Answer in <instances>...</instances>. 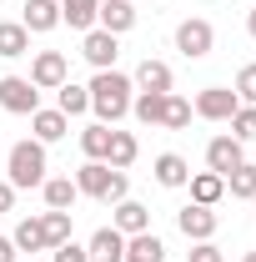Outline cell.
Returning a JSON list of instances; mask_svg holds the SVG:
<instances>
[{
	"label": "cell",
	"mask_w": 256,
	"mask_h": 262,
	"mask_svg": "<svg viewBox=\"0 0 256 262\" xmlns=\"http://www.w3.org/2000/svg\"><path fill=\"white\" fill-rule=\"evenodd\" d=\"M246 31H251V35H256V10H251V15H246Z\"/></svg>",
	"instance_id": "8d00e7d4"
},
{
	"label": "cell",
	"mask_w": 256,
	"mask_h": 262,
	"mask_svg": "<svg viewBox=\"0 0 256 262\" xmlns=\"http://www.w3.org/2000/svg\"><path fill=\"white\" fill-rule=\"evenodd\" d=\"M86 91H91V111H96L100 126H116L121 116H131V76H121V71H96V81Z\"/></svg>",
	"instance_id": "6da1fadb"
},
{
	"label": "cell",
	"mask_w": 256,
	"mask_h": 262,
	"mask_svg": "<svg viewBox=\"0 0 256 262\" xmlns=\"http://www.w3.org/2000/svg\"><path fill=\"white\" fill-rule=\"evenodd\" d=\"M176 227L186 232L191 242H211V237H216V212H211V207H196V202H186V207L176 212Z\"/></svg>",
	"instance_id": "9c48e42d"
},
{
	"label": "cell",
	"mask_w": 256,
	"mask_h": 262,
	"mask_svg": "<svg viewBox=\"0 0 256 262\" xmlns=\"http://www.w3.org/2000/svg\"><path fill=\"white\" fill-rule=\"evenodd\" d=\"M156 182H161V187H186V182H191V166H186V157H176V151H161V157H156Z\"/></svg>",
	"instance_id": "44dd1931"
},
{
	"label": "cell",
	"mask_w": 256,
	"mask_h": 262,
	"mask_svg": "<svg viewBox=\"0 0 256 262\" xmlns=\"http://www.w3.org/2000/svg\"><path fill=\"white\" fill-rule=\"evenodd\" d=\"M126 262H166V242L156 232H136L126 237Z\"/></svg>",
	"instance_id": "ac0fdd59"
},
{
	"label": "cell",
	"mask_w": 256,
	"mask_h": 262,
	"mask_svg": "<svg viewBox=\"0 0 256 262\" xmlns=\"http://www.w3.org/2000/svg\"><path fill=\"white\" fill-rule=\"evenodd\" d=\"M81 56H86V61L96 66V71H116V56H121V51H116V35L111 31H86V40H81Z\"/></svg>",
	"instance_id": "30bf717a"
},
{
	"label": "cell",
	"mask_w": 256,
	"mask_h": 262,
	"mask_svg": "<svg viewBox=\"0 0 256 262\" xmlns=\"http://www.w3.org/2000/svg\"><path fill=\"white\" fill-rule=\"evenodd\" d=\"M141 157V146H136V136L131 131H111V146H106V166H116V171H126L131 162Z\"/></svg>",
	"instance_id": "7402d4cb"
},
{
	"label": "cell",
	"mask_w": 256,
	"mask_h": 262,
	"mask_svg": "<svg viewBox=\"0 0 256 262\" xmlns=\"http://www.w3.org/2000/svg\"><path fill=\"white\" fill-rule=\"evenodd\" d=\"M40 227H45L50 247H61V242H70V212H40Z\"/></svg>",
	"instance_id": "f546056e"
},
{
	"label": "cell",
	"mask_w": 256,
	"mask_h": 262,
	"mask_svg": "<svg viewBox=\"0 0 256 262\" xmlns=\"http://www.w3.org/2000/svg\"><path fill=\"white\" fill-rule=\"evenodd\" d=\"M211 46H216V31H211V20L191 15V20H181V26H176V51H181L186 61H201V56H211Z\"/></svg>",
	"instance_id": "277c9868"
},
{
	"label": "cell",
	"mask_w": 256,
	"mask_h": 262,
	"mask_svg": "<svg viewBox=\"0 0 256 262\" xmlns=\"http://www.w3.org/2000/svg\"><path fill=\"white\" fill-rule=\"evenodd\" d=\"M10 242H15V252H50V242H45V227H40V217H25V222H15Z\"/></svg>",
	"instance_id": "d6986e66"
},
{
	"label": "cell",
	"mask_w": 256,
	"mask_h": 262,
	"mask_svg": "<svg viewBox=\"0 0 256 262\" xmlns=\"http://www.w3.org/2000/svg\"><path fill=\"white\" fill-rule=\"evenodd\" d=\"M0 106L10 116H31L40 111V91L31 86V76H0Z\"/></svg>",
	"instance_id": "5b68a950"
},
{
	"label": "cell",
	"mask_w": 256,
	"mask_h": 262,
	"mask_svg": "<svg viewBox=\"0 0 256 262\" xmlns=\"http://www.w3.org/2000/svg\"><path fill=\"white\" fill-rule=\"evenodd\" d=\"M166 96H171V91H141V96H131V116H136L141 126H161Z\"/></svg>",
	"instance_id": "ffe728a7"
},
{
	"label": "cell",
	"mask_w": 256,
	"mask_h": 262,
	"mask_svg": "<svg viewBox=\"0 0 256 262\" xmlns=\"http://www.w3.org/2000/svg\"><path fill=\"white\" fill-rule=\"evenodd\" d=\"M186 262H226V252L216 247V242H196L191 252H186Z\"/></svg>",
	"instance_id": "836d02e7"
},
{
	"label": "cell",
	"mask_w": 256,
	"mask_h": 262,
	"mask_svg": "<svg viewBox=\"0 0 256 262\" xmlns=\"http://www.w3.org/2000/svg\"><path fill=\"white\" fill-rule=\"evenodd\" d=\"M5 171H10L5 182H10L15 192H20V187H40V182H45V146H40L35 136L31 141H15L10 157H5Z\"/></svg>",
	"instance_id": "3957f363"
},
{
	"label": "cell",
	"mask_w": 256,
	"mask_h": 262,
	"mask_svg": "<svg viewBox=\"0 0 256 262\" xmlns=\"http://www.w3.org/2000/svg\"><path fill=\"white\" fill-rule=\"evenodd\" d=\"M241 162H246V141H236L231 131H226V136H211V141H206V171L226 177V171H236Z\"/></svg>",
	"instance_id": "8992f818"
},
{
	"label": "cell",
	"mask_w": 256,
	"mask_h": 262,
	"mask_svg": "<svg viewBox=\"0 0 256 262\" xmlns=\"http://www.w3.org/2000/svg\"><path fill=\"white\" fill-rule=\"evenodd\" d=\"M236 106H241V101H236V91H226V86H206V91H201V96H196V116H206V121H231V116H236Z\"/></svg>",
	"instance_id": "52a82bcc"
},
{
	"label": "cell",
	"mask_w": 256,
	"mask_h": 262,
	"mask_svg": "<svg viewBox=\"0 0 256 262\" xmlns=\"http://www.w3.org/2000/svg\"><path fill=\"white\" fill-rule=\"evenodd\" d=\"M20 257V252H15V242H10V237H0V262H15Z\"/></svg>",
	"instance_id": "d590c367"
},
{
	"label": "cell",
	"mask_w": 256,
	"mask_h": 262,
	"mask_svg": "<svg viewBox=\"0 0 256 262\" xmlns=\"http://www.w3.org/2000/svg\"><path fill=\"white\" fill-rule=\"evenodd\" d=\"M161 126H166V131H181V126H191V101L171 91V96H166V111H161Z\"/></svg>",
	"instance_id": "f1b7e54d"
},
{
	"label": "cell",
	"mask_w": 256,
	"mask_h": 262,
	"mask_svg": "<svg viewBox=\"0 0 256 262\" xmlns=\"http://www.w3.org/2000/svg\"><path fill=\"white\" fill-rule=\"evenodd\" d=\"M236 101L241 106H256V61L236 71Z\"/></svg>",
	"instance_id": "1f68e13d"
},
{
	"label": "cell",
	"mask_w": 256,
	"mask_h": 262,
	"mask_svg": "<svg viewBox=\"0 0 256 262\" xmlns=\"http://www.w3.org/2000/svg\"><path fill=\"white\" fill-rule=\"evenodd\" d=\"M136 86H141V91H171V66L146 56V61L136 66Z\"/></svg>",
	"instance_id": "d4e9b609"
},
{
	"label": "cell",
	"mask_w": 256,
	"mask_h": 262,
	"mask_svg": "<svg viewBox=\"0 0 256 262\" xmlns=\"http://www.w3.org/2000/svg\"><path fill=\"white\" fill-rule=\"evenodd\" d=\"M226 192L236 196V202H256V166L241 162L236 171H226Z\"/></svg>",
	"instance_id": "4316f807"
},
{
	"label": "cell",
	"mask_w": 256,
	"mask_h": 262,
	"mask_svg": "<svg viewBox=\"0 0 256 262\" xmlns=\"http://www.w3.org/2000/svg\"><path fill=\"white\" fill-rule=\"evenodd\" d=\"M86 257L91 262H126V237L116 227H100L91 242H86Z\"/></svg>",
	"instance_id": "7c38bea8"
},
{
	"label": "cell",
	"mask_w": 256,
	"mask_h": 262,
	"mask_svg": "<svg viewBox=\"0 0 256 262\" xmlns=\"http://www.w3.org/2000/svg\"><path fill=\"white\" fill-rule=\"evenodd\" d=\"M111 227L121 232V237H136V232H151V207H141V202H116V222Z\"/></svg>",
	"instance_id": "5bb4252c"
},
{
	"label": "cell",
	"mask_w": 256,
	"mask_h": 262,
	"mask_svg": "<svg viewBox=\"0 0 256 262\" xmlns=\"http://www.w3.org/2000/svg\"><path fill=\"white\" fill-rule=\"evenodd\" d=\"M50 262H91V257L81 242H61V247H50Z\"/></svg>",
	"instance_id": "d6a6232c"
},
{
	"label": "cell",
	"mask_w": 256,
	"mask_h": 262,
	"mask_svg": "<svg viewBox=\"0 0 256 262\" xmlns=\"http://www.w3.org/2000/svg\"><path fill=\"white\" fill-rule=\"evenodd\" d=\"M186 187H191V202H196V207H216V202L226 196V177H216V171H196Z\"/></svg>",
	"instance_id": "2e32d148"
},
{
	"label": "cell",
	"mask_w": 256,
	"mask_h": 262,
	"mask_svg": "<svg viewBox=\"0 0 256 262\" xmlns=\"http://www.w3.org/2000/svg\"><path fill=\"white\" fill-rule=\"evenodd\" d=\"M96 20H100V31H111V35H126L131 26H136V5H131V0H100Z\"/></svg>",
	"instance_id": "4fadbf2b"
},
{
	"label": "cell",
	"mask_w": 256,
	"mask_h": 262,
	"mask_svg": "<svg viewBox=\"0 0 256 262\" xmlns=\"http://www.w3.org/2000/svg\"><path fill=\"white\" fill-rule=\"evenodd\" d=\"M31 86L35 91H61L65 86V56L61 51H40L31 61Z\"/></svg>",
	"instance_id": "ba28073f"
},
{
	"label": "cell",
	"mask_w": 256,
	"mask_h": 262,
	"mask_svg": "<svg viewBox=\"0 0 256 262\" xmlns=\"http://www.w3.org/2000/svg\"><path fill=\"white\" fill-rule=\"evenodd\" d=\"M56 111H65V116H86V111H91V91L75 86V81H65L61 91H56Z\"/></svg>",
	"instance_id": "484cf974"
},
{
	"label": "cell",
	"mask_w": 256,
	"mask_h": 262,
	"mask_svg": "<svg viewBox=\"0 0 256 262\" xmlns=\"http://www.w3.org/2000/svg\"><path fill=\"white\" fill-rule=\"evenodd\" d=\"M241 262H256V252H246V257H241Z\"/></svg>",
	"instance_id": "74e56055"
},
{
	"label": "cell",
	"mask_w": 256,
	"mask_h": 262,
	"mask_svg": "<svg viewBox=\"0 0 256 262\" xmlns=\"http://www.w3.org/2000/svg\"><path fill=\"white\" fill-rule=\"evenodd\" d=\"M40 192H45V207H50V212H65V207H75V182H70V177H45V182H40Z\"/></svg>",
	"instance_id": "603a6c76"
},
{
	"label": "cell",
	"mask_w": 256,
	"mask_h": 262,
	"mask_svg": "<svg viewBox=\"0 0 256 262\" xmlns=\"http://www.w3.org/2000/svg\"><path fill=\"white\" fill-rule=\"evenodd\" d=\"M106 146H111V126H86L81 131V151H86V162H106Z\"/></svg>",
	"instance_id": "83f0119b"
},
{
	"label": "cell",
	"mask_w": 256,
	"mask_h": 262,
	"mask_svg": "<svg viewBox=\"0 0 256 262\" xmlns=\"http://www.w3.org/2000/svg\"><path fill=\"white\" fill-rule=\"evenodd\" d=\"M75 192L96 196V202H126L131 182H126V171H116V166H106V162H86L75 171Z\"/></svg>",
	"instance_id": "7a4b0ae2"
},
{
	"label": "cell",
	"mask_w": 256,
	"mask_h": 262,
	"mask_svg": "<svg viewBox=\"0 0 256 262\" xmlns=\"http://www.w3.org/2000/svg\"><path fill=\"white\" fill-rule=\"evenodd\" d=\"M231 136H236V141H256V106H236V116H231Z\"/></svg>",
	"instance_id": "4dcf8cb0"
},
{
	"label": "cell",
	"mask_w": 256,
	"mask_h": 262,
	"mask_svg": "<svg viewBox=\"0 0 256 262\" xmlns=\"http://www.w3.org/2000/svg\"><path fill=\"white\" fill-rule=\"evenodd\" d=\"M25 51H31V31H25L20 20H0V56L15 61V56H25Z\"/></svg>",
	"instance_id": "cb8c5ba5"
},
{
	"label": "cell",
	"mask_w": 256,
	"mask_h": 262,
	"mask_svg": "<svg viewBox=\"0 0 256 262\" xmlns=\"http://www.w3.org/2000/svg\"><path fill=\"white\" fill-rule=\"evenodd\" d=\"M65 126H70V116H65V111H31V131H35V141H40V146L61 141Z\"/></svg>",
	"instance_id": "9a60e30c"
},
{
	"label": "cell",
	"mask_w": 256,
	"mask_h": 262,
	"mask_svg": "<svg viewBox=\"0 0 256 262\" xmlns=\"http://www.w3.org/2000/svg\"><path fill=\"white\" fill-rule=\"evenodd\" d=\"M10 207H15V187H10V182H0V212H10Z\"/></svg>",
	"instance_id": "e575fe53"
},
{
	"label": "cell",
	"mask_w": 256,
	"mask_h": 262,
	"mask_svg": "<svg viewBox=\"0 0 256 262\" xmlns=\"http://www.w3.org/2000/svg\"><path fill=\"white\" fill-rule=\"evenodd\" d=\"M20 26L31 35H45L61 26V0H25V10H20Z\"/></svg>",
	"instance_id": "8fae6325"
},
{
	"label": "cell",
	"mask_w": 256,
	"mask_h": 262,
	"mask_svg": "<svg viewBox=\"0 0 256 262\" xmlns=\"http://www.w3.org/2000/svg\"><path fill=\"white\" fill-rule=\"evenodd\" d=\"M96 10H100V0H61V26H70V31H96Z\"/></svg>",
	"instance_id": "e0dca14e"
}]
</instances>
